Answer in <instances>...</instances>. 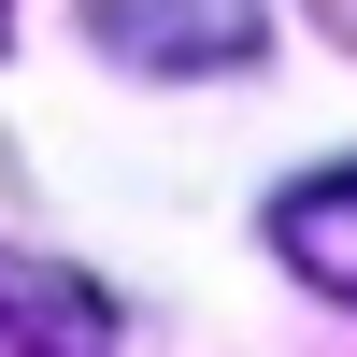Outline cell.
I'll use <instances>...</instances> for the list:
<instances>
[{"mask_svg": "<svg viewBox=\"0 0 357 357\" xmlns=\"http://www.w3.org/2000/svg\"><path fill=\"white\" fill-rule=\"evenodd\" d=\"M0 357H114V301L57 257H0Z\"/></svg>", "mask_w": 357, "mask_h": 357, "instance_id": "6da1fadb", "label": "cell"}, {"mask_svg": "<svg viewBox=\"0 0 357 357\" xmlns=\"http://www.w3.org/2000/svg\"><path fill=\"white\" fill-rule=\"evenodd\" d=\"M272 243H286V272H301V286H329V301H357V158L272 200Z\"/></svg>", "mask_w": 357, "mask_h": 357, "instance_id": "7a4b0ae2", "label": "cell"}]
</instances>
